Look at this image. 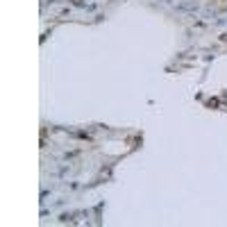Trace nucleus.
Instances as JSON below:
<instances>
[{
    "label": "nucleus",
    "mask_w": 227,
    "mask_h": 227,
    "mask_svg": "<svg viewBox=\"0 0 227 227\" xmlns=\"http://www.w3.org/2000/svg\"><path fill=\"white\" fill-rule=\"evenodd\" d=\"M223 5H227V0H223Z\"/></svg>",
    "instance_id": "f257e3e1"
}]
</instances>
